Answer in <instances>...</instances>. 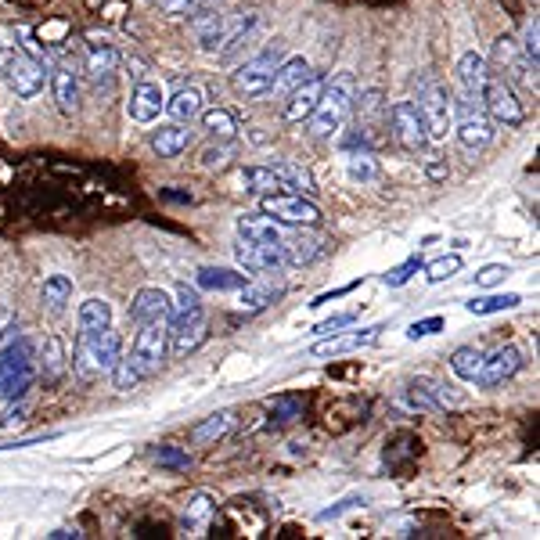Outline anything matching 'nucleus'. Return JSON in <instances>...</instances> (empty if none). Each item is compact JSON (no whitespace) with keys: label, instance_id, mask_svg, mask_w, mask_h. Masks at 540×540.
<instances>
[{"label":"nucleus","instance_id":"nucleus-1","mask_svg":"<svg viewBox=\"0 0 540 540\" xmlns=\"http://www.w3.org/2000/svg\"><path fill=\"white\" fill-rule=\"evenodd\" d=\"M353 98H357L353 72H339L332 80H324L321 101H317V108L310 112V119H306V123H310V134H314L317 141H328V137L339 134L353 112Z\"/></svg>","mask_w":540,"mask_h":540},{"label":"nucleus","instance_id":"nucleus-2","mask_svg":"<svg viewBox=\"0 0 540 540\" xmlns=\"http://www.w3.org/2000/svg\"><path fill=\"white\" fill-rule=\"evenodd\" d=\"M119 353H123V339H119V332H112V324L101 332H80L76 346H72V368H76L80 382H94L112 371Z\"/></svg>","mask_w":540,"mask_h":540},{"label":"nucleus","instance_id":"nucleus-3","mask_svg":"<svg viewBox=\"0 0 540 540\" xmlns=\"http://www.w3.org/2000/svg\"><path fill=\"white\" fill-rule=\"evenodd\" d=\"M36 378V346L26 335L11 332L8 339L0 342V393L8 400L26 396V389L33 386Z\"/></svg>","mask_w":540,"mask_h":540},{"label":"nucleus","instance_id":"nucleus-4","mask_svg":"<svg viewBox=\"0 0 540 540\" xmlns=\"http://www.w3.org/2000/svg\"><path fill=\"white\" fill-rule=\"evenodd\" d=\"M414 108L422 112V123L429 130V141H447L450 134V119H454V90L443 80L425 72L422 83H418V101Z\"/></svg>","mask_w":540,"mask_h":540},{"label":"nucleus","instance_id":"nucleus-5","mask_svg":"<svg viewBox=\"0 0 540 540\" xmlns=\"http://www.w3.org/2000/svg\"><path fill=\"white\" fill-rule=\"evenodd\" d=\"M450 130L458 134L465 152H483L486 144L494 141V119L486 116L483 101L468 98V94H454V119H450Z\"/></svg>","mask_w":540,"mask_h":540},{"label":"nucleus","instance_id":"nucleus-6","mask_svg":"<svg viewBox=\"0 0 540 540\" xmlns=\"http://www.w3.org/2000/svg\"><path fill=\"white\" fill-rule=\"evenodd\" d=\"M0 76L15 90V98H36L47 83L44 62L18 47H0Z\"/></svg>","mask_w":540,"mask_h":540},{"label":"nucleus","instance_id":"nucleus-7","mask_svg":"<svg viewBox=\"0 0 540 540\" xmlns=\"http://www.w3.org/2000/svg\"><path fill=\"white\" fill-rule=\"evenodd\" d=\"M260 213H267L270 220L288 227H321V209L310 202L306 195L296 191H274V195H260Z\"/></svg>","mask_w":540,"mask_h":540},{"label":"nucleus","instance_id":"nucleus-8","mask_svg":"<svg viewBox=\"0 0 540 540\" xmlns=\"http://www.w3.org/2000/svg\"><path fill=\"white\" fill-rule=\"evenodd\" d=\"M281 54L270 47V51L256 54L249 62H242L238 69L231 72V87L234 94H242V98H267L270 87H274V72H278Z\"/></svg>","mask_w":540,"mask_h":540},{"label":"nucleus","instance_id":"nucleus-9","mask_svg":"<svg viewBox=\"0 0 540 540\" xmlns=\"http://www.w3.org/2000/svg\"><path fill=\"white\" fill-rule=\"evenodd\" d=\"M479 101H483L486 116L501 126H522V119H526V108H522V101L515 98V87L504 80L501 72H486Z\"/></svg>","mask_w":540,"mask_h":540},{"label":"nucleus","instance_id":"nucleus-10","mask_svg":"<svg viewBox=\"0 0 540 540\" xmlns=\"http://www.w3.org/2000/svg\"><path fill=\"white\" fill-rule=\"evenodd\" d=\"M357 108V141L360 148H371V144L382 141V130L389 126V101L382 98V90L371 87L364 90L360 98H353Z\"/></svg>","mask_w":540,"mask_h":540},{"label":"nucleus","instance_id":"nucleus-11","mask_svg":"<svg viewBox=\"0 0 540 540\" xmlns=\"http://www.w3.org/2000/svg\"><path fill=\"white\" fill-rule=\"evenodd\" d=\"M206 310H188V314H170L166 321V339H170V357H188L206 342Z\"/></svg>","mask_w":540,"mask_h":540},{"label":"nucleus","instance_id":"nucleus-12","mask_svg":"<svg viewBox=\"0 0 540 540\" xmlns=\"http://www.w3.org/2000/svg\"><path fill=\"white\" fill-rule=\"evenodd\" d=\"M130 357L144 371V378L155 375L162 368V360L170 357V339H166V324H137L134 346H130Z\"/></svg>","mask_w":540,"mask_h":540},{"label":"nucleus","instance_id":"nucleus-13","mask_svg":"<svg viewBox=\"0 0 540 540\" xmlns=\"http://www.w3.org/2000/svg\"><path fill=\"white\" fill-rule=\"evenodd\" d=\"M494 58L497 65H501V76L508 83H522V87H530L537 90V65L526 58V51L519 47V40H512V36H497V44H494Z\"/></svg>","mask_w":540,"mask_h":540},{"label":"nucleus","instance_id":"nucleus-14","mask_svg":"<svg viewBox=\"0 0 540 540\" xmlns=\"http://www.w3.org/2000/svg\"><path fill=\"white\" fill-rule=\"evenodd\" d=\"M389 123H393V137L404 152H422L429 144V130H425L422 112L414 108V101H396L389 108Z\"/></svg>","mask_w":540,"mask_h":540},{"label":"nucleus","instance_id":"nucleus-15","mask_svg":"<svg viewBox=\"0 0 540 540\" xmlns=\"http://www.w3.org/2000/svg\"><path fill=\"white\" fill-rule=\"evenodd\" d=\"M519 368H522V353L515 350V346H501V350H494L490 357H483L479 375H476V386L479 389H497V386H504V382H508Z\"/></svg>","mask_w":540,"mask_h":540},{"label":"nucleus","instance_id":"nucleus-16","mask_svg":"<svg viewBox=\"0 0 540 540\" xmlns=\"http://www.w3.org/2000/svg\"><path fill=\"white\" fill-rule=\"evenodd\" d=\"M234 260L245 274H267V270L281 267V245H263V242H249V238H238L234 245Z\"/></svg>","mask_w":540,"mask_h":540},{"label":"nucleus","instance_id":"nucleus-17","mask_svg":"<svg viewBox=\"0 0 540 540\" xmlns=\"http://www.w3.org/2000/svg\"><path fill=\"white\" fill-rule=\"evenodd\" d=\"M173 314V299L162 288H141L130 303V317L134 324H166Z\"/></svg>","mask_w":540,"mask_h":540},{"label":"nucleus","instance_id":"nucleus-18","mask_svg":"<svg viewBox=\"0 0 540 540\" xmlns=\"http://www.w3.org/2000/svg\"><path fill=\"white\" fill-rule=\"evenodd\" d=\"M382 328H386V324H371V328H360V332H346V335L332 332L328 339L314 342V346H310V353H314V357H339V353L364 350V346H371V342L378 339V332H382Z\"/></svg>","mask_w":540,"mask_h":540},{"label":"nucleus","instance_id":"nucleus-19","mask_svg":"<svg viewBox=\"0 0 540 540\" xmlns=\"http://www.w3.org/2000/svg\"><path fill=\"white\" fill-rule=\"evenodd\" d=\"M162 105H166V94H162L159 83L141 80L130 94V101H126V112H130L134 123H155L162 116Z\"/></svg>","mask_w":540,"mask_h":540},{"label":"nucleus","instance_id":"nucleus-20","mask_svg":"<svg viewBox=\"0 0 540 540\" xmlns=\"http://www.w3.org/2000/svg\"><path fill=\"white\" fill-rule=\"evenodd\" d=\"M321 90H324V80L321 76H310L306 83H299L296 90H288L285 94V123H306L310 112L317 108L321 101Z\"/></svg>","mask_w":540,"mask_h":540},{"label":"nucleus","instance_id":"nucleus-21","mask_svg":"<svg viewBox=\"0 0 540 540\" xmlns=\"http://www.w3.org/2000/svg\"><path fill=\"white\" fill-rule=\"evenodd\" d=\"M321 252H324V242L310 227L281 238V263H288V267H306V263H314Z\"/></svg>","mask_w":540,"mask_h":540},{"label":"nucleus","instance_id":"nucleus-22","mask_svg":"<svg viewBox=\"0 0 540 540\" xmlns=\"http://www.w3.org/2000/svg\"><path fill=\"white\" fill-rule=\"evenodd\" d=\"M51 87H54V101H58V112L62 116H76L80 112V80H76V72L69 65H54Z\"/></svg>","mask_w":540,"mask_h":540},{"label":"nucleus","instance_id":"nucleus-23","mask_svg":"<svg viewBox=\"0 0 540 540\" xmlns=\"http://www.w3.org/2000/svg\"><path fill=\"white\" fill-rule=\"evenodd\" d=\"M285 296V285H274V281H245L238 288V303H242L245 314H260L270 303H278Z\"/></svg>","mask_w":540,"mask_h":540},{"label":"nucleus","instance_id":"nucleus-24","mask_svg":"<svg viewBox=\"0 0 540 540\" xmlns=\"http://www.w3.org/2000/svg\"><path fill=\"white\" fill-rule=\"evenodd\" d=\"M486 72H490V65H486L483 54L468 51L461 54L458 62V94H468V98H479L483 94V83H486Z\"/></svg>","mask_w":540,"mask_h":540},{"label":"nucleus","instance_id":"nucleus-25","mask_svg":"<svg viewBox=\"0 0 540 540\" xmlns=\"http://www.w3.org/2000/svg\"><path fill=\"white\" fill-rule=\"evenodd\" d=\"M245 281L249 274L234 267H202L195 274V288H206V292H238Z\"/></svg>","mask_w":540,"mask_h":540},{"label":"nucleus","instance_id":"nucleus-26","mask_svg":"<svg viewBox=\"0 0 540 540\" xmlns=\"http://www.w3.org/2000/svg\"><path fill=\"white\" fill-rule=\"evenodd\" d=\"M191 144V130L188 123H170V126H159L152 134V148L159 152V159H177V155L188 152Z\"/></svg>","mask_w":540,"mask_h":540},{"label":"nucleus","instance_id":"nucleus-27","mask_svg":"<svg viewBox=\"0 0 540 540\" xmlns=\"http://www.w3.org/2000/svg\"><path fill=\"white\" fill-rule=\"evenodd\" d=\"M119 69V51L108 40H90L87 44V72L94 80H108V76H116Z\"/></svg>","mask_w":540,"mask_h":540},{"label":"nucleus","instance_id":"nucleus-28","mask_svg":"<svg viewBox=\"0 0 540 540\" xmlns=\"http://www.w3.org/2000/svg\"><path fill=\"white\" fill-rule=\"evenodd\" d=\"M310 76H314L310 62H306V58H299V54H292V58L278 62V72H274V87H270V94H288V90H296L299 83H306Z\"/></svg>","mask_w":540,"mask_h":540},{"label":"nucleus","instance_id":"nucleus-29","mask_svg":"<svg viewBox=\"0 0 540 540\" xmlns=\"http://www.w3.org/2000/svg\"><path fill=\"white\" fill-rule=\"evenodd\" d=\"M238 238H249V242H263V245H281L278 220H270L267 213L242 216V220H238Z\"/></svg>","mask_w":540,"mask_h":540},{"label":"nucleus","instance_id":"nucleus-30","mask_svg":"<svg viewBox=\"0 0 540 540\" xmlns=\"http://www.w3.org/2000/svg\"><path fill=\"white\" fill-rule=\"evenodd\" d=\"M36 375L44 382H58L65 375V342L58 335H47L40 346V360H36Z\"/></svg>","mask_w":540,"mask_h":540},{"label":"nucleus","instance_id":"nucleus-31","mask_svg":"<svg viewBox=\"0 0 540 540\" xmlns=\"http://www.w3.org/2000/svg\"><path fill=\"white\" fill-rule=\"evenodd\" d=\"M162 112H166L173 123H191V119L202 112V94H198L195 87H180L177 94L162 105Z\"/></svg>","mask_w":540,"mask_h":540},{"label":"nucleus","instance_id":"nucleus-32","mask_svg":"<svg viewBox=\"0 0 540 540\" xmlns=\"http://www.w3.org/2000/svg\"><path fill=\"white\" fill-rule=\"evenodd\" d=\"M76 324H80V332H101V328H108V324H112V306H108V299H98V296L83 299L80 310H76Z\"/></svg>","mask_w":540,"mask_h":540},{"label":"nucleus","instance_id":"nucleus-33","mask_svg":"<svg viewBox=\"0 0 540 540\" xmlns=\"http://www.w3.org/2000/svg\"><path fill=\"white\" fill-rule=\"evenodd\" d=\"M202 116V130H206L209 137H220V141H234L238 137V119H234V112H227V108H206V112H198Z\"/></svg>","mask_w":540,"mask_h":540},{"label":"nucleus","instance_id":"nucleus-34","mask_svg":"<svg viewBox=\"0 0 540 540\" xmlns=\"http://www.w3.org/2000/svg\"><path fill=\"white\" fill-rule=\"evenodd\" d=\"M242 184H245V191H252V195H274V191H285L281 188V177L274 173V166H245Z\"/></svg>","mask_w":540,"mask_h":540},{"label":"nucleus","instance_id":"nucleus-35","mask_svg":"<svg viewBox=\"0 0 540 540\" xmlns=\"http://www.w3.org/2000/svg\"><path fill=\"white\" fill-rule=\"evenodd\" d=\"M213 515H216V501L209 494H191L188 504H184V526L195 533L206 530Z\"/></svg>","mask_w":540,"mask_h":540},{"label":"nucleus","instance_id":"nucleus-36","mask_svg":"<svg viewBox=\"0 0 540 540\" xmlns=\"http://www.w3.org/2000/svg\"><path fill=\"white\" fill-rule=\"evenodd\" d=\"M274 173L281 177V188L285 191H296V195H314V177L310 170H303L299 162H278Z\"/></svg>","mask_w":540,"mask_h":540},{"label":"nucleus","instance_id":"nucleus-37","mask_svg":"<svg viewBox=\"0 0 540 540\" xmlns=\"http://www.w3.org/2000/svg\"><path fill=\"white\" fill-rule=\"evenodd\" d=\"M522 296L519 292H494V296H479V299H468L465 310L476 317H486V314H501V310H512L519 306Z\"/></svg>","mask_w":540,"mask_h":540},{"label":"nucleus","instance_id":"nucleus-38","mask_svg":"<svg viewBox=\"0 0 540 540\" xmlns=\"http://www.w3.org/2000/svg\"><path fill=\"white\" fill-rule=\"evenodd\" d=\"M414 382L432 396L436 411H447V407L465 404V393H458V386H447V382H440V378H414Z\"/></svg>","mask_w":540,"mask_h":540},{"label":"nucleus","instance_id":"nucleus-39","mask_svg":"<svg viewBox=\"0 0 540 540\" xmlns=\"http://www.w3.org/2000/svg\"><path fill=\"white\" fill-rule=\"evenodd\" d=\"M40 296H44L47 310L62 314L65 306H69V299H72V278H65V274H51V278L44 281V288H40Z\"/></svg>","mask_w":540,"mask_h":540},{"label":"nucleus","instance_id":"nucleus-40","mask_svg":"<svg viewBox=\"0 0 540 540\" xmlns=\"http://www.w3.org/2000/svg\"><path fill=\"white\" fill-rule=\"evenodd\" d=\"M108 375H112V386H116L119 393H130V389H137L144 382V371L137 368L130 353H126V357L119 353V360L112 364V371H108Z\"/></svg>","mask_w":540,"mask_h":540},{"label":"nucleus","instance_id":"nucleus-41","mask_svg":"<svg viewBox=\"0 0 540 540\" xmlns=\"http://www.w3.org/2000/svg\"><path fill=\"white\" fill-rule=\"evenodd\" d=\"M479 364H483V350H476V346H458L454 357H450V371H454L461 382H476Z\"/></svg>","mask_w":540,"mask_h":540},{"label":"nucleus","instance_id":"nucleus-42","mask_svg":"<svg viewBox=\"0 0 540 540\" xmlns=\"http://www.w3.org/2000/svg\"><path fill=\"white\" fill-rule=\"evenodd\" d=\"M231 425H234V414L231 411H220V414H213L209 422L195 425L191 440H195V443H213V440H220V436H227V429H231Z\"/></svg>","mask_w":540,"mask_h":540},{"label":"nucleus","instance_id":"nucleus-43","mask_svg":"<svg viewBox=\"0 0 540 540\" xmlns=\"http://www.w3.org/2000/svg\"><path fill=\"white\" fill-rule=\"evenodd\" d=\"M425 267V278L432 281V285H440V281L454 278L461 270V256L458 252H447V256H440V260H432V263H422Z\"/></svg>","mask_w":540,"mask_h":540},{"label":"nucleus","instance_id":"nucleus-44","mask_svg":"<svg viewBox=\"0 0 540 540\" xmlns=\"http://www.w3.org/2000/svg\"><path fill=\"white\" fill-rule=\"evenodd\" d=\"M346 173H350V180L368 184V180L378 177V162L371 159V152H353L350 159H346Z\"/></svg>","mask_w":540,"mask_h":540},{"label":"nucleus","instance_id":"nucleus-45","mask_svg":"<svg viewBox=\"0 0 540 540\" xmlns=\"http://www.w3.org/2000/svg\"><path fill=\"white\" fill-rule=\"evenodd\" d=\"M152 461L159 468H191V454H184V450L173 447V443H162V447H155Z\"/></svg>","mask_w":540,"mask_h":540},{"label":"nucleus","instance_id":"nucleus-46","mask_svg":"<svg viewBox=\"0 0 540 540\" xmlns=\"http://www.w3.org/2000/svg\"><path fill=\"white\" fill-rule=\"evenodd\" d=\"M418 270H422V256L414 252V256H407V260L400 263V267H393L389 274H382V281H386L389 288H400V285H407V281H411L414 274H418Z\"/></svg>","mask_w":540,"mask_h":540},{"label":"nucleus","instance_id":"nucleus-47","mask_svg":"<svg viewBox=\"0 0 540 540\" xmlns=\"http://www.w3.org/2000/svg\"><path fill=\"white\" fill-rule=\"evenodd\" d=\"M162 8L170 15H198V11L216 8V0H162Z\"/></svg>","mask_w":540,"mask_h":540},{"label":"nucleus","instance_id":"nucleus-48","mask_svg":"<svg viewBox=\"0 0 540 540\" xmlns=\"http://www.w3.org/2000/svg\"><path fill=\"white\" fill-rule=\"evenodd\" d=\"M537 40H540V29H537V15H533L530 22H526V29H522V44H519L533 65L540 62V44H537Z\"/></svg>","mask_w":540,"mask_h":540},{"label":"nucleus","instance_id":"nucleus-49","mask_svg":"<svg viewBox=\"0 0 540 540\" xmlns=\"http://www.w3.org/2000/svg\"><path fill=\"white\" fill-rule=\"evenodd\" d=\"M508 274H512V270L504 267V263H486V267L476 270V285L479 288H494V285H501Z\"/></svg>","mask_w":540,"mask_h":540},{"label":"nucleus","instance_id":"nucleus-50","mask_svg":"<svg viewBox=\"0 0 540 540\" xmlns=\"http://www.w3.org/2000/svg\"><path fill=\"white\" fill-rule=\"evenodd\" d=\"M202 306V296H198V288L180 285L177 288V299H173V314H188V310H198Z\"/></svg>","mask_w":540,"mask_h":540},{"label":"nucleus","instance_id":"nucleus-51","mask_svg":"<svg viewBox=\"0 0 540 540\" xmlns=\"http://www.w3.org/2000/svg\"><path fill=\"white\" fill-rule=\"evenodd\" d=\"M436 332H443V317L440 314L414 321L411 328H407V339H425V335H436Z\"/></svg>","mask_w":540,"mask_h":540},{"label":"nucleus","instance_id":"nucleus-52","mask_svg":"<svg viewBox=\"0 0 540 540\" xmlns=\"http://www.w3.org/2000/svg\"><path fill=\"white\" fill-rule=\"evenodd\" d=\"M299 414H303V404H299V400H288V396L274 400V422H292Z\"/></svg>","mask_w":540,"mask_h":540},{"label":"nucleus","instance_id":"nucleus-53","mask_svg":"<svg viewBox=\"0 0 540 540\" xmlns=\"http://www.w3.org/2000/svg\"><path fill=\"white\" fill-rule=\"evenodd\" d=\"M353 321H357V314H335V317H328V321L314 324V335H332V332H342V328H350Z\"/></svg>","mask_w":540,"mask_h":540},{"label":"nucleus","instance_id":"nucleus-54","mask_svg":"<svg viewBox=\"0 0 540 540\" xmlns=\"http://www.w3.org/2000/svg\"><path fill=\"white\" fill-rule=\"evenodd\" d=\"M29 407H26V400H22V396H18V404L15 400H11L8 407H4V414H0V425H11V422H22V414H26Z\"/></svg>","mask_w":540,"mask_h":540},{"label":"nucleus","instance_id":"nucleus-55","mask_svg":"<svg viewBox=\"0 0 540 540\" xmlns=\"http://www.w3.org/2000/svg\"><path fill=\"white\" fill-rule=\"evenodd\" d=\"M360 281H364V278H357V281H350V285H342V288H335V292H324V296H317V299H314V303H310V306H314V310H317V306H324V303H332V299H339V296H346V292H353V288H357V285H360Z\"/></svg>","mask_w":540,"mask_h":540},{"label":"nucleus","instance_id":"nucleus-56","mask_svg":"<svg viewBox=\"0 0 540 540\" xmlns=\"http://www.w3.org/2000/svg\"><path fill=\"white\" fill-rule=\"evenodd\" d=\"M353 504H364V497H346V501H339L335 508H328V512H321V519L328 522V519H339L342 512H350Z\"/></svg>","mask_w":540,"mask_h":540},{"label":"nucleus","instance_id":"nucleus-57","mask_svg":"<svg viewBox=\"0 0 540 540\" xmlns=\"http://www.w3.org/2000/svg\"><path fill=\"white\" fill-rule=\"evenodd\" d=\"M224 159H227V148H209V152L202 155V166H206V170H220Z\"/></svg>","mask_w":540,"mask_h":540},{"label":"nucleus","instance_id":"nucleus-58","mask_svg":"<svg viewBox=\"0 0 540 540\" xmlns=\"http://www.w3.org/2000/svg\"><path fill=\"white\" fill-rule=\"evenodd\" d=\"M11 332H15V317H11L8 310H0V342L8 339Z\"/></svg>","mask_w":540,"mask_h":540},{"label":"nucleus","instance_id":"nucleus-59","mask_svg":"<svg viewBox=\"0 0 540 540\" xmlns=\"http://www.w3.org/2000/svg\"><path fill=\"white\" fill-rule=\"evenodd\" d=\"M447 162H429V177L432 180H443V177H447Z\"/></svg>","mask_w":540,"mask_h":540},{"label":"nucleus","instance_id":"nucleus-60","mask_svg":"<svg viewBox=\"0 0 540 540\" xmlns=\"http://www.w3.org/2000/svg\"><path fill=\"white\" fill-rule=\"evenodd\" d=\"M51 537H54V540H69V537L76 540V537H80V533H76V530H69V526H62V530H54Z\"/></svg>","mask_w":540,"mask_h":540},{"label":"nucleus","instance_id":"nucleus-61","mask_svg":"<svg viewBox=\"0 0 540 540\" xmlns=\"http://www.w3.org/2000/svg\"><path fill=\"white\" fill-rule=\"evenodd\" d=\"M162 198H170V202H191V195H184V191H162Z\"/></svg>","mask_w":540,"mask_h":540}]
</instances>
